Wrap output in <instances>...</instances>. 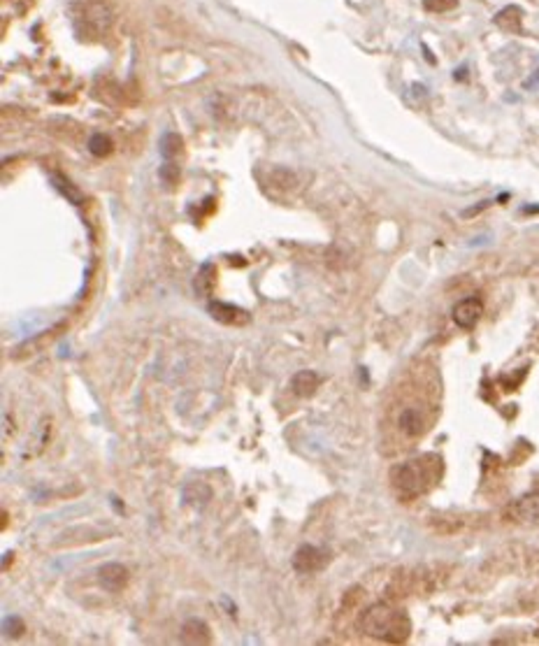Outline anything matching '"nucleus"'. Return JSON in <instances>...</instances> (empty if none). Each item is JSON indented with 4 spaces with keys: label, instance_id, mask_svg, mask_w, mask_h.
<instances>
[{
    "label": "nucleus",
    "instance_id": "f257e3e1",
    "mask_svg": "<svg viewBox=\"0 0 539 646\" xmlns=\"http://www.w3.org/2000/svg\"><path fill=\"white\" fill-rule=\"evenodd\" d=\"M360 630H363L367 637H374V640L382 642H391V644H400L409 637L411 633V623L409 616L404 614L402 609H395L391 605H372L363 611L360 616Z\"/></svg>",
    "mask_w": 539,
    "mask_h": 646
},
{
    "label": "nucleus",
    "instance_id": "f03ea898",
    "mask_svg": "<svg viewBox=\"0 0 539 646\" xmlns=\"http://www.w3.org/2000/svg\"><path fill=\"white\" fill-rule=\"evenodd\" d=\"M72 14L74 26L87 38H103L114 23V10L109 0H77Z\"/></svg>",
    "mask_w": 539,
    "mask_h": 646
},
{
    "label": "nucleus",
    "instance_id": "7ed1b4c3",
    "mask_svg": "<svg viewBox=\"0 0 539 646\" xmlns=\"http://www.w3.org/2000/svg\"><path fill=\"white\" fill-rule=\"evenodd\" d=\"M428 458L421 460H407V463H400L391 469V484L395 486V491L404 498H411V495H418L426 491L428 481H430V474H428Z\"/></svg>",
    "mask_w": 539,
    "mask_h": 646
},
{
    "label": "nucleus",
    "instance_id": "20e7f679",
    "mask_svg": "<svg viewBox=\"0 0 539 646\" xmlns=\"http://www.w3.org/2000/svg\"><path fill=\"white\" fill-rule=\"evenodd\" d=\"M395 428L404 435L407 440H416L428 430V416H426V407L423 405H402L398 416H395Z\"/></svg>",
    "mask_w": 539,
    "mask_h": 646
},
{
    "label": "nucleus",
    "instance_id": "39448f33",
    "mask_svg": "<svg viewBox=\"0 0 539 646\" xmlns=\"http://www.w3.org/2000/svg\"><path fill=\"white\" fill-rule=\"evenodd\" d=\"M326 563H328V556L321 549L311 547V544H305V547H300L296 553H293V567L302 574L316 572V569H321Z\"/></svg>",
    "mask_w": 539,
    "mask_h": 646
},
{
    "label": "nucleus",
    "instance_id": "423d86ee",
    "mask_svg": "<svg viewBox=\"0 0 539 646\" xmlns=\"http://www.w3.org/2000/svg\"><path fill=\"white\" fill-rule=\"evenodd\" d=\"M509 518L518 523H533L539 521V491L537 493H528L523 498H518L513 505L509 507Z\"/></svg>",
    "mask_w": 539,
    "mask_h": 646
},
{
    "label": "nucleus",
    "instance_id": "0eeeda50",
    "mask_svg": "<svg viewBox=\"0 0 539 646\" xmlns=\"http://www.w3.org/2000/svg\"><path fill=\"white\" fill-rule=\"evenodd\" d=\"M482 314H484V305H482V300L479 298H465L453 307V321L465 330L474 328L477 321L482 318Z\"/></svg>",
    "mask_w": 539,
    "mask_h": 646
},
{
    "label": "nucleus",
    "instance_id": "6e6552de",
    "mask_svg": "<svg viewBox=\"0 0 539 646\" xmlns=\"http://www.w3.org/2000/svg\"><path fill=\"white\" fill-rule=\"evenodd\" d=\"M98 581L107 593H119L126 589V584H128V569H126L121 563H107L100 567Z\"/></svg>",
    "mask_w": 539,
    "mask_h": 646
},
{
    "label": "nucleus",
    "instance_id": "1a4fd4ad",
    "mask_svg": "<svg viewBox=\"0 0 539 646\" xmlns=\"http://www.w3.org/2000/svg\"><path fill=\"white\" fill-rule=\"evenodd\" d=\"M182 500L187 502L189 507L202 509L207 507V502L212 500V489L205 481H189L182 491Z\"/></svg>",
    "mask_w": 539,
    "mask_h": 646
},
{
    "label": "nucleus",
    "instance_id": "9d476101",
    "mask_svg": "<svg viewBox=\"0 0 539 646\" xmlns=\"http://www.w3.org/2000/svg\"><path fill=\"white\" fill-rule=\"evenodd\" d=\"M179 640L184 644H209L212 642V635H209L207 623H202L198 618H191L182 625Z\"/></svg>",
    "mask_w": 539,
    "mask_h": 646
},
{
    "label": "nucleus",
    "instance_id": "9b49d317",
    "mask_svg": "<svg viewBox=\"0 0 539 646\" xmlns=\"http://www.w3.org/2000/svg\"><path fill=\"white\" fill-rule=\"evenodd\" d=\"M321 377H318L316 372H311V370H302V372H298L296 377L291 379V389H293V393L296 396H300V398H309V396H314V391L321 386Z\"/></svg>",
    "mask_w": 539,
    "mask_h": 646
},
{
    "label": "nucleus",
    "instance_id": "f8f14e48",
    "mask_svg": "<svg viewBox=\"0 0 539 646\" xmlns=\"http://www.w3.org/2000/svg\"><path fill=\"white\" fill-rule=\"evenodd\" d=\"M495 23L507 33H521V28H523V10L516 5H507L504 10L495 14Z\"/></svg>",
    "mask_w": 539,
    "mask_h": 646
},
{
    "label": "nucleus",
    "instance_id": "ddd939ff",
    "mask_svg": "<svg viewBox=\"0 0 539 646\" xmlns=\"http://www.w3.org/2000/svg\"><path fill=\"white\" fill-rule=\"evenodd\" d=\"M209 312H212V316L221 323H247L249 321V314L244 312V309L226 305V303H212L209 305Z\"/></svg>",
    "mask_w": 539,
    "mask_h": 646
},
{
    "label": "nucleus",
    "instance_id": "4468645a",
    "mask_svg": "<svg viewBox=\"0 0 539 646\" xmlns=\"http://www.w3.org/2000/svg\"><path fill=\"white\" fill-rule=\"evenodd\" d=\"M184 149V140L177 133H165L161 138V156L163 161H177V156L182 154Z\"/></svg>",
    "mask_w": 539,
    "mask_h": 646
},
{
    "label": "nucleus",
    "instance_id": "2eb2a0df",
    "mask_svg": "<svg viewBox=\"0 0 539 646\" xmlns=\"http://www.w3.org/2000/svg\"><path fill=\"white\" fill-rule=\"evenodd\" d=\"M270 186L272 189H279V191H291L298 186V177L289 170H282V167H277V170L270 172Z\"/></svg>",
    "mask_w": 539,
    "mask_h": 646
},
{
    "label": "nucleus",
    "instance_id": "dca6fc26",
    "mask_svg": "<svg viewBox=\"0 0 539 646\" xmlns=\"http://www.w3.org/2000/svg\"><path fill=\"white\" fill-rule=\"evenodd\" d=\"M89 149H91V154H94V156H109V154H112V149H114V142H112V138H109V135L98 133V135H94V138L89 140Z\"/></svg>",
    "mask_w": 539,
    "mask_h": 646
},
{
    "label": "nucleus",
    "instance_id": "f3484780",
    "mask_svg": "<svg viewBox=\"0 0 539 646\" xmlns=\"http://www.w3.org/2000/svg\"><path fill=\"white\" fill-rule=\"evenodd\" d=\"M158 177L167 189L174 186L179 182V165H177V161H163V165L158 167Z\"/></svg>",
    "mask_w": 539,
    "mask_h": 646
},
{
    "label": "nucleus",
    "instance_id": "a211bd4d",
    "mask_svg": "<svg viewBox=\"0 0 539 646\" xmlns=\"http://www.w3.org/2000/svg\"><path fill=\"white\" fill-rule=\"evenodd\" d=\"M52 184H54V186H56L58 191L63 193V196H65L67 200H70V203H74V205H79V203H82V193H79L77 189H74L67 179H63V177H58V174H54V177H52Z\"/></svg>",
    "mask_w": 539,
    "mask_h": 646
},
{
    "label": "nucleus",
    "instance_id": "6ab92c4d",
    "mask_svg": "<svg viewBox=\"0 0 539 646\" xmlns=\"http://www.w3.org/2000/svg\"><path fill=\"white\" fill-rule=\"evenodd\" d=\"M423 7L428 12H449L453 7H458V0H423Z\"/></svg>",
    "mask_w": 539,
    "mask_h": 646
},
{
    "label": "nucleus",
    "instance_id": "aec40b11",
    "mask_svg": "<svg viewBox=\"0 0 539 646\" xmlns=\"http://www.w3.org/2000/svg\"><path fill=\"white\" fill-rule=\"evenodd\" d=\"M5 630H7V635H14V637H19L21 633H23V623L19 618H7L5 620Z\"/></svg>",
    "mask_w": 539,
    "mask_h": 646
}]
</instances>
